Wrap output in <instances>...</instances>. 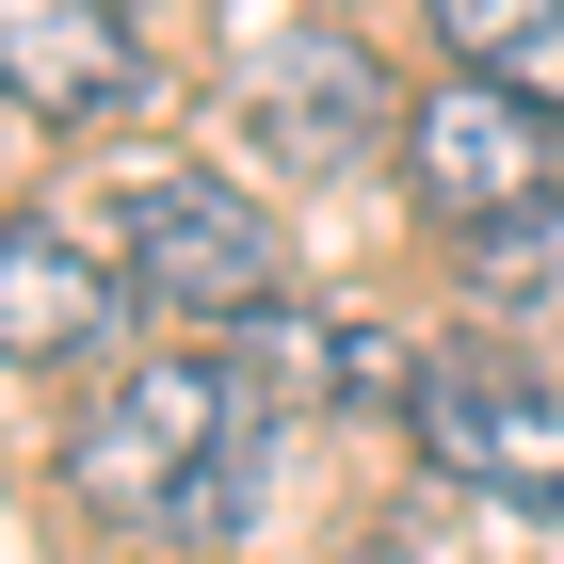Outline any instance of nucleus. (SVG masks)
Instances as JSON below:
<instances>
[{
    "mask_svg": "<svg viewBox=\"0 0 564 564\" xmlns=\"http://www.w3.org/2000/svg\"><path fill=\"white\" fill-rule=\"evenodd\" d=\"M259 452H274V388L242 339H177L145 371H113L82 435H65V484H82L113 532L145 549H226L259 517Z\"/></svg>",
    "mask_w": 564,
    "mask_h": 564,
    "instance_id": "nucleus-1",
    "label": "nucleus"
},
{
    "mask_svg": "<svg viewBox=\"0 0 564 564\" xmlns=\"http://www.w3.org/2000/svg\"><path fill=\"white\" fill-rule=\"evenodd\" d=\"M435 48H452L468 82L564 113V0H435Z\"/></svg>",
    "mask_w": 564,
    "mask_h": 564,
    "instance_id": "nucleus-8",
    "label": "nucleus"
},
{
    "mask_svg": "<svg viewBox=\"0 0 564 564\" xmlns=\"http://www.w3.org/2000/svg\"><path fill=\"white\" fill-rule=\"evenodd\" d=\"M130 323V274L82 226H0V371H82Z\"/></svg>",
    "mask_w": 564,
    "mask_h": 564,
    "instance_id": "nucleus-7",
    "label": "nucleus"
},
{
    "mask_svg": "<svg viewBox=\"0 0 564 564\" xmlns=\"http://www.w3.org/2000/svg\"><path fill=\"white\" fill-rule=\"evenodd\" d=\"M242 130H259V162L291 177H355L371 145H403V82H388V48L355 33V17H274L259 48H242Z\"/></svg>",
    "mask_w": 564,
    "mask_h": 564,
    "instance_id": "nucleus-3",
    "label": "nucleus"
},
{
    "mask_svg": "<svg viewBox=\"0 0 564 564\" xmlns=\"http://www.w3.org/2000/svg\"><path fill=\"white\" fill-rule=\"evenodd\" d=\"M403 194H420L452 242L564 210V113H532V97H500V82H468V65H452V82L403 97Z\"/></svg>",
    "mask_w": 564,
    "mask_h": 564,
    "instance_id": "nucleus-4",
    "label": "nucleus"
},
{
    "mask_svg": "<svg viewBox=\"0 0 564 564\" xmlns=\"http://www.w3.org/2000/svg\"><path fill=\"white\" fill-rule=\"evenodd\" d=\"M0 97H17L33 130H113V113H145L130 0H0Z\"/></svg>",
    "mask_w": 564,
    "mask_h": 564,
    "instance_id": "nucleus-6",
    "label": "nucleus"
},
{
    "mask_svg": "<svg viewBox=\"0 0 564 564\" xmlns=\"http://www.w3.org/2000/svg\"><path fill=\"white\" fill-rule=\"evenodd\" d=\"M113 274H130L145 323H194V339H242L259 306H291V259H274V210L226 194V177L162 162L113 194Z\"/></svg>",
    "mask_w": 564,
    "mask_h": 564,
    "instance_id": "nucleus-2",
    "label": "nucleus"
},
{
    "mask_svg": "<svg viewBox=\"0 0 564 564\" xmlns=\"http://www.w3.org/2000/svg\"><path fill=\"white\" fill-rule=\"evenodd\" d=\"M355 564H420V549H355Z\"/></svg>",
    "mask_w": 564,
    "mask_h": 564,
    "instance_id": "nucleus-9",
    "label": "nucleus"
},
{
    "mask_svg": "<svg viewBox=\"0 0 564 564\" xmlns=\"http://www.w3.org/2000/svg\"><path fill=\"white\" fill-rule=\"evenodd\" d=\"M403 435H420L452 484L484 500H517V517H564V388L532 355H420V388H403Z\"/></svg>",
    "mask_w": 564,
    "mask_h": 564,
    "instance_id": "nucleus-5",
    "label": "nucleus"
}]
</instances>
